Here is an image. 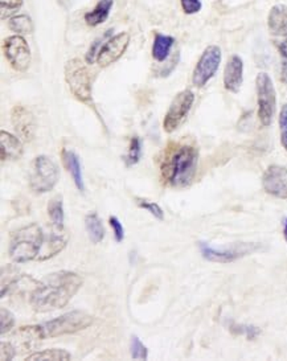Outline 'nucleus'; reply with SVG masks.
Returning <instances> with one entry per match:
<instances>
[{"instance_id": "nucleus-27", "label": "nucleus", "mask_w": 287, "mask_h": 361, "mask_svg": "<svg viewBox=\"0 0 287 361\" xmlns=\"http://www.w3.org/2000/svg\"><path fill=\"white\" fill-rule=\"evenodd\" d=\"M228 328L232 334L243 335L248 340H254L261 335V329L258 327L249 326V325H239V323L230 322Z\"/></svg>"}, {"instance_id": "nucleus-36", "label": "nucleus", "mask_w": 287, "mask_h": 361, "mask_svg": "<svg viewBox=\"0 0 287 361\" xmlns=\"http://www.w3.org/2000/svg\"><path fill=\"white\" fill-rule=\"evenodd\" d=\"M16 356V347L10 341H1V350H0V360H12Z\"/></svg>"}, {"instance_id": "nucleus-31", "label": "nucleus", "mask_w": 287, "mask_h": 361, "mask_svg": "<svg viewBox=\"0 0 287 361\" xmlns=\"http://www.w3.org/2000/svg\"><path fill=\"white\" fill-rule=\"evenodd\" d=\"M137 204H138L139 208L142 210H147L149 214H152L156 220L163 222L164 220V212L161 210V207L154 203V201H149L147 198H137Z\"/></svg>"}, {"instance_id": "nucleus-3", "label": "nucleus", "mask_w": 287, "mask_h": 361, "mask_svg": "<svg viewBox=\"0 0 287 361\" xmlns=\"http://www.w3.org/2000/svg\"><path fill=\"white\" fill-rule=\"evenodd\" d=\"M46 234L37 224H29L12 234L8 254L15 264L39 261Z\"/></svg>"}, {"instance_id": "nucleus-15", "label": "nucleus", "mask_w": 287, "mask_h": 361, "mask_svg": "<svg viewBox=\"0 0 287 361\" xmlns=\"http://www.w3.org/2000/svg\"><path fill=\"white\" fill-rule=\"evenodd\" d=\"M12 125L15 130L25 140H31L35 134V121L34 116L24 106H15L12 110Z\"/></svg>"}, {"instance_id": "nucleus-22", "label": "nucleus", "mask_w": 287, "mask_h": 361, "mask_svg": "<svg viewBox=\"0 0 287 361\" xmlns=\"http://www.w3.org/2000/svg\"><path fill=\"white\" fill-rule=\"evenodd\" d=\"M8 28L12 32H15V35H31L35 31V25L31 16L25 13L15 15L11 19H8Z\"/></svg>"}, {"instance_id": "nucleus-17", "label": "nucleus", "mask_w": 287, "mask_h": 361, "mask_svg": "<svg viewBox=\"0 0 287 361\" xmlns=\"http://www.w3.org/2000/svg\"><path fill=\"white\" fill-rule=\"evenodd\" d=\"M0 152H1V162L19 161L24 152L23 143L18 137L12 135L11 132L1 130L0 131Z\"/></svg>"}, {"instance_id": "nucleus-35", "label": "nucleus", "mask_w": 287, "mask_h": 361, "mask_svg": "<svg viewBox=\"0 0 287 361\" xmlns=\"http://www.w3.org/2000/svg\"><path fill=\"white\" fill-rule=\"evenodd\" d=\"M180 4L187 15H195L197 12L201 11L203 7L201 0H180Z\"/></svg>"}, {"instance_id": "nucleus-4", "label": "nucleus", "mask_w": 287, "mask_h": 361, "mask_svg": "<svg viewBox=\"0 0 287 361\" xmlns=\"http://www.w3.org/2000/svg\"><path fill=\"white\" fill-rule=\"evenodd\" d=\"M93 322L94 319L92 315L80 310H74L43 323L41 329L44 339L58 338L84 331L92 326Z\"/></svg>"}, {"instance_id": "nucleus-20", "label": "nucleus", "mask_w": 287, "mask_h": 361, "mask_svg": "<svg viewBox=\"0 0 287 361\" xmlns=\"http://www.w3.org/2000/svg\"><path fill=\"white\" fill-rule=\"evenodd\" d=\"M175 37L170 35H163L161 32H155L154 36V44H152V57L158 62H163L168 59L173 46H175Z\"/></svg>"}, {"instance_id": "nucleus-8", "label": "nucleus", "mask_w": 287, "mask_h": 361, "mask_svg": "<svg viewBox=\"0 0 287 361\" xmlns=\"http://www.w3.org/2000/svg\"><path fill=\"white\" fill-rule=\"evenodd\" d=\"M199 249L201 256L207 261L218 262V264H229L262 250V245L255 244V243H240V244H233L225 247H216L201 241L199 243Z\"/></svg>"}, {"instance_id": "nucleus-16", "label": "nucleus", "mask_w": 287, "mask_h": 361, "mask_svg": "<svg viewBox=\"0 0 287 361\" xmlns=\"http://www.w3.org/2000/svg\"><path fill=\"white\" fill-rule=\"evenodd\" d=\"M267 28L274 40L287 39V6L276 4L267 15Z\"/></svg>"}, {"instance_id": "nucleus-32", "label": "nucleus", "mask_w": 287, "mask_h": 361, "mask_svg": "<svg viewBox=\"0 0 287 361\" xmlns=\"http://www.w3.org/2000/svg\"><path fill=\"white\" fill-rule=\"evenodd\" d=\"M15 326V316L6 307L0 308V334L6 335Z\"/></svg>"}, {"instance_id": "nucleus-6", "label": "nucleus", "mask_w": 287, "mask_h": 361, "mask_svg": "<svg viewBox=\"0 0 287 361\" xmlns=\"http://www.w3.org/2000/svg\"><path fill=\"white\" fill-rule=\"evenodd\" d=\"M60 179V170L56 162L46 156H36L29 172V188L35 193H46L52 191Z\"/></svg>"}, {"instance_id": "nucleus-29", "label": "nucleus", "mask_w": 287, "mask_h": 361, "mask_svg": "<svg viewBox=\"0 0 287 361\" xmlns=\"http://www.w3.org/2000/svg\"><path fill=\"white\" fill-rule=\"evenodd\" d=\"M274 46L281 57V81L287 83V39L274 40Z\"/></svg>"}, {"instance_id": "nucleus-37", "label": "nucleus", "mask_w": 287, "mask_h": 361, "mask_svg": "<svg viewBox=\"0 0 287 361\" xmlns=\"http://www.w3.org/2000/svg\"><path fill=\"white\" fill-rule=\"evenodd\" d=\"M283 237L287 241V219L285 220V225H283Z\"/></svg>"}, {"instance_id": "nucleus-18", "label": "nucleus", "mask_w": 287, "mask_h": 361, "mask_svg": "<svg viewBox=\"0 0 287 361\" xmlns=\"http://www.w3.org/2000/svg\"><path fill=\"white\" fill-rule=\"evenodd\" d=\"M61 159L62 163L65 165V168L68 170L76 188L84 192L85 191V184H84V177H82V168H81L80 156L69 149H62L61 151Z\"/></svg>"}, {"instance_id": "nucleus-7", "label": "nucleus", "mask_w": 287, "mask_h": 361, "mask_svg": "<svg viewBox=\"0 0 287 361\" xmlns=\"http://www.w3.org/2000/svg\"><path fill=\"white\" fill-rule=\"evenodd\" d=\"M255 92H257V105H258V119L265 128L273 123L276 110V88L272 77L261 71L255 79Z\"/></svg>"}, {"instance_id": "nucleus-2", "label": "nucleus", "mask_w": 287, "mask_h": 361, "mask_svg": "<svg viewBox=\"0 0 287 361\" xmlns=\"http://www.w3.org/2000/svg\"><path fill=\"white\" fill-rule=\"evenodd\" d=\"M199 150L192 144L176 143L166 149L161 159V180L173 188H185L195 179Z\"/></svg>"}, {"instance_id": "nucleus-5", "label": "nucleus", "mask_w": 287, "mask_h": 361, "mask_svg": "<svg viewBox=\"0 0 287 361\" xmlns=\"http://www.w3.org/2000/svg\"><path fill=\"white\" fill-rule=\"evenodd\" d=\"M64 73L70 93L80 102L89 105L92 102V77L86 64L80 59L69 60L65 64Z\"/></svg>"}, {"instance_id": "nucleus-1", "label": "nucleus", "mask_w": 287, "mask_h": 361, "mask_svg": "<svg viewBox=\"0 0 287 361\" xmlns=\"http://www.w3.org/2000/svg\"><path fill=\"white\" fill-rule=\"evenodd\" d=\"M82 286L77 273L60 270L46 275L31 292L29 303L36 313H51L65 307Z\"/></svg>"}, {"instance_id": "nucleus-30", "label": "nucleus", "mask_w": 287, "mask_h": 361, "mask_svg": "<svg viewBox=\"0 0 287 361\" xmlns=\"http://www.w3.org/2000/svg\"><path fill=\"white\" fill-rule=\"evenodd\" d=\"M130 352H131V357L134 360H146L149 357V350L147 347L142 343V340L138 336H133L131 338V344H130Z\"/></svg>"}, {"instance_id": "nucleus-33", "label": "nucleus", "mask_w": 287, "mask_h": 361, "mask_svg": "<svg viewBox=\"0 0 287 361\" xmlns=\"http://www.w3.org/2000/svg\"><path fill=\"white\" fill-rule=\"evenodd\" d=\"M279 132H281V144L287 151V104L282 106L279 113Z\"/></svg>"}, {"instance_id": "nucleus-19", "label": "nucleus", "mask_w": 287, "mask_h": 361, "mask_svg": "<svg viewBox=\"0 0 287 361\" xmlns=\"http://www.w3.org/2000/svg\"><path fill=\"white\" fill-rule=\"evenodd\" d=\"M113 6H114V0H98L94 8L85 13L84 16L85 23L89 27H98L104 24L109 19Z\"/></svg>"}, {"instance_id": "nucleus-25", "label": "nucleus", "mask_w": 287, "mask_h": 361, "mask_svg": "<svg viewBox=\"0 0 287 361\" xmlns=\"http://www.w3.org/2000/svg\"><path fill=\"white\" fill-rule=\"evenodd\" d=\"M72 359V355L70 352L65 350H61V348H51V350H44L41 352H35L29 356H27L25 360L29 361H67Z\"/></svg>"}, {"instance_id": "nucleus-21", "label": "nucleus", "mask_w": 287, "mask_h": 361, "mask_svg": "<svg viewBox=\"0 0 287 361\" xmlns=\"http://www.w3.org/2000/svg\"><path fill=\"white\" fill-rule=\"evenodd\" d=\"M85 228L89 236V240L92 241L93 244H100L104 241V225H102L100 216L95 212H92L85 216Z\"/></svg>"}, {"instance_id": "nucleus-13", "label": "nucleus", "mask_w": 287, "mask_h": 361, "mask_svg": "<svg viewBox=\"0 0 287 361\" xmlns=\"http://www.w3.org/2000/svg\"><path fill=\"white\" fill-rule=\"evenodd\" d=\"M262 186L266 193L287 200V167L269 165L262 176Z\"/></svg>"}, {"instance_id": "nucleus-28", "label": "nucleus", "mask_w": 287, "mask_h": 361, "mask_svg": "<svg viewBox=\"0 0 287 361\" xmlns=\"http://www.w3.org/2000/svg\"><path fill=\"white\" fill-rule=\"evenodd\" d=\"M24 0H0V10H1V20L11 19L15 13L23 7Z\"/></svg>"}, {"instance_id": "nucleus-12", "label": "nucleus", "mask_w": 287, "mask_h": 361, "mask_svg": "<svg viewBox=\"0 0 287 361\" xmlns=\"http://www.w3.org/2000/svg\"><path fill=\"white\" fill-rule=\"evenodd\" d=\"M130 40H131V36L127 32H121L109 39L104 48L101 49V52L98 53L97 64L101 68H107L112 64L116 62L126 53L127 48L130 46Z\"/></svg>"}, {"instance_id": "nucleus-9", "label": "nucleus", "mask_w": 287, "mask_h": 361, "mask_svg": "<svg viewBox=\"0 0 287 361\" xmlns=\"http://www.w3.org/2000/svg\"><path fill=\"white\" fill-rule=\"evenodd\" d=\"M195 102V94L189 89L182 90L175 95L163 121V128L171 134L184 123Z\"/></svg>"}, {"instance_id": "nucleus-23", "label": "nucleus", "mask_w": 287, "mask_h": 361, "mask_svg": "<svg viewBox=\"0 0 287 361\" xmlns=\"http://www.w3.org/2000/svg\"><path fill=\"white\" fill-rule=\"evenodd\" d=\"M48 216L56 229L62 231L64 229V222H65V213H64V204L62 198L56 196L52 198L48 204Z\"/></svg>"}, {"instance_id": "nucleus-10", "label": "nucleus", "mask_w": 287, "mask_h": 361, "mask_svg": "<svg viewBox=\"0 0 287 361\" xmlns=\"http://www.w3.org/2000/svg\"><path fill=\"white\" fill-rule=\"evenodd\" d=\"M221 59L222 53L218 46H208L204 49L192 73V83L196 88H204L216 76Z\"/></svg>"}, {"instance_id": "nucleus-26", "label": "nucleus", "mask_w": 287, "mask_h": 361, "mask_svg": "<svg viewBox=\"0 0 287 361\" xmlns=\"http://www.w3.org/2000/svg\"><path fill=\"white\" fill-rule=\"evenodd\" d=\"M142 158V139L139 137H133L130 139V146H128V152L126 156L124 158L126 167H133L135 164L139 163Z\"/></svg>"}, {"instance_id": "nucleus-14", "label": "nucleus", "mask_w": 287, "mask_h": 361, "mask_svg": "<svg viewBox=\"0 0 287 361\" xmlns=\"http://www.w3.org/2000/svg\"><path fill=\"white\" fill-rule=\"evenodd\" d=\"M243 82V61L239 55H232L224 69V88L230 93H239Z\"/></svg>"}, {"instance_id": "nucleus-34", "label": "nucleus", "mask_w": 287, "mask_h": 361, "mask_svg": "<svg viewBox=\"0 0 287 361\" xmlns=\"http://www.w3.org/2000/svg\"><path fill=\"white\" fill-rule=\"evenodd\" d=\"M109 224L113 229V233H114V238L116 243H122L125 240V228L122 225V222L118 220V217L115 216H110L109 217Z\"/></svg>"}, {"instance_id": "nucleus-24", "label": "nucleus", "mask_w": 287, "mask_h": 361, "mask_svg": "<svg viewBox=\"0 0 287 361\" xmlns=\"http://www.w3.org/2000/svg\"><path fill=\"white\" fill-rule=\"evenodd\" d=\"M114 36V29L110 28L107 31H105V34L101 36H98L94 41L92 43V46L88 49L86 55H85V62L88 65H92L94 62H97V57H98V53L101 52V49L104 48L105 44L107 43L109 39H112Z\"/></svg>"}, {"instance_id": "nucleus-11", "label": "nucleus", "mask_w": 287, "mask_h": 361, "mask_svg": "<svg viewBox=\"0 0 287 361\" xmlns=\"http://www.w3.org/2000/svg\"><path fill=\"white\" fill-rule=\"evenodd\" d=\"M3 52L12 69L25 71L31 65V48L22 35H12L3 41Z\"/></svg>"}]
</instances>
